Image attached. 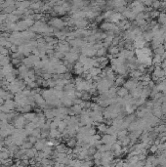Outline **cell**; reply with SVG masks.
Listing matches in <instances>:
<instances>
[{"instance_id": "1", "label": "cell", "mask_w": 166, "mask_h": 167, "mask_svg": "<svg viewBox=\"0 0 166 167\" xmlns=\"http://www.w3.org/2000/svg\"><path fill=\"white\" fill-rule=\"evenodd\" d=\"M101 141L103 144H108V145H113L117 141V136L116 135H111V134H105L104 136L101 138Z\"/></svg>"}, {"instance_id": "2", "label": "cell", "mask_w": 166, "mask_h": 167, "mask_svg": "<svg viewBox=\"0 0 166 167\" xmlns=\"http://www.w3.org/2000/svg\"><path fill=\"white\" fill-rule=\"evenodd\" d=\"M25 118H24V115H18L15 116L14 118V125L16 128H19V129H23L24 126H25Z\"/></svg>"}, {"instance_id": "3", "label": "cell", "mask_w": 166, "mask_h": 167, "mask_svg": "<svg viewBox=\"0 0 166 167\" xmlns=\"http://www.w3.org/2000/svg\"><path fill=\"white\" fill-rule=\"evenodd\" d=\"M65 58H66V61L68 62V63H69V64H73L75 61H78L79 56L77 54V52L69 51V52H68V53H66Z\"/></svg>"}, {"instance_id": "4", "label": "cell", "mask_w": 166, "mask_h": 167, "mask_svg": "<svg viewBox=\"0 0 166 167\" xmlns=\"http://www.w3.org/2000/svg\"><path fill=\"white\" fill-rule=\"evenodd\" d=\"M138 84H139V82L137 79L131 78V79H129V80H127V81H125L123 86H124L126 89H128L129 91H131L132 89H134L135 87H137Z\"/></svg>"}, {"instance_id": "5", "label": "cell", "mask_w": 166, "mask_h": 167, "mask_svg": "<svg viewBox=\"0 0 166 167\" xmlns=\"http://www.w3.org/2000/svg\"><path fill=\"white\" fill-rule=\"evenodd\" d=\"M57 51L62 52L64 54H66L68 52H69V47L66 43H64V42H61L60 44H57Z\"/></svg>"}, {"instance_id": "6", "label": "cell", "mask_w": 166, "mask_h": 167, "mask_svg": "<svg viewBox=\"0 0 166 167\" xmlns=\"http://www.w3.org/2000/svg\"><path fill=\"white\" fill-rule=\"evenodd\" d=\"M116 95L118 96V97H121V98H124V97H126L127 95H129V90L128 89H126L123 86H121V87H117V91H116Z\"/></svg>"}, {"instance_id": "7", "label": "cell", "mask_w": 166, "mask_h": 167, "mask_svg": "<svg viewBox=\"0 0 166 167\" xmlns=\"http://www.w3.org/2000/svg\"><path fill=\"white\" fill-rule=\"evenodd\" d=\"M163 61V57L161 55L154 54V56H152V65H161V62Z\"/></svg>"}, {"instance_id": "8", "label": "cell", "mask_w": 166, "mask_h": 167, "mask_svg": "<svg viewBox=\"0 0 166 167\" xmlns=\"http://www.w3.org/2000/svg\"><path fill=\"white\" fill-rule=\"evenodd\" d=\"M107 127H108V125H107V123H105L104 121L97 124V130L100 132V133H103V134L106 133V132H107Z\"/></svg>"}, {"instance_id": "9", "label": "cell", "mask_w": 166, "mask_h": 167, "mask_svg": "<svg viewBox=\"0 0 166 167\" xmlns=\"http://www.w3.org/2000/svg\"><path fill=\"white\" fill-rule=\"evenodd\" d=\"M51 24L53 27H57V28H63V27L65 26V23L60 19H54V20L51 21Z\"/></svg>"}, {"instance_id": "10", "label": "cell", "mask_w": 166, "mask_h": 167, "mask_svg": "<svg viewBox=\"0 0 166 167\" xmlns=\"http://www.w3.org/2000/svg\"><path fill=\"white\" fill-rule=\"evenodd\" d=\"M124 82H125L124 76L118 75L117 77H115V79H114V85L116 86V87H121V86L124 84Z\"/></svg>"}, {"instance_id": "11", "label": "cell", "mask_w": 166, "mask_h": 167, "mask_svg": "<svg viewBox=\"0 0 166 167\" xmlns=\"http://www.w3.org/2000/svg\"><path fill=\"white\" fill-rule=\"evenodd\" d=\"M4 105L7 107L8 109L12 110V109H14L16 108V102L13 101L12 99H8V100H5V103H4Z\"/></svg>"}, {"instance_id": "12", "label": "cell", "mask_w": 166, "mask_h": 167, "mask_svg": "<svg viewBox=\"0 0 166 167\" xmlns=\"http://www.w3.org/2000/svg\"><path fill=\"white\" fill-rule=\"evenodd\" d=\"M143 37H144V39L146 40V42L148 41H152V39H153V32L152 31H147V32H144L143 33Z\"/></svg>"}, {"instance_id": "13", "label": "cell", "mask_w": 166, "mask_h": 167, "mask_svg": "<svg viewBox=\"0 0 166 167\" xmlns=\"http://www.w3.org/2000/svg\"><path fill=\"white\" fill-rule=\"evenodd\" d=\"M10 58L8 57V56H4V55H1V58H0V65L4 67V65H8V64H10Z\"/></svg>"}, {"instance_id": "14", "label": "cell", "mask_w": 166, "mask_h": 167, "mask_svg": "<svg viewBox=\"0 0 166 167\" xmlns=\"http://www.w3.org/2000/svg\"><path fill=\"white\" fill-rule=\"evenodd\" d=\"M164 52H165V46L162 44L157 46L156 48H154V54L161 55V56H162V55L164 54Z\"/></svg>"}, {"instance_id": "15", "label": "cell", "mask_w": 166, "mask_h": 167, "mask_svg": "<svg viewBox=\"0 0 166 167\" xmlns=\"http://www.w3.org/2000/svg\"><path fill=\"white\" fill-rule=\"evenodd\" d=\"M24 118L28 120V121H33V119L35 118V116H36V113H25L24 114Z\"/></svg>"}, {"instance_id": "16", "label": "cell", "mask_w": 166, "mask_h": 167, "mask_svg": "<svg viewBox=\"0 0 166 167\" xmlns=\"http://www.w3.org/2000/svg\"><path fill=\"white\" fill-rule=\"evenodd\" d=\"M56 153H66V148L65 145H62V144H59L56 146Z\"/></svg>"}, {"instance_id": "17", "label": "cell", "mask_w": 166, "mask_h": 167, "mask_svg": "<svg viewBox=\"0 0 166 167\" xmlns=\"http://www.w3.org/2000/svg\"><path fill=\"white\" fill-rule=\"evenodd\" d=\"M107 48H105L104 46L103 47H101L100 49H98L97 50V56L98 57H104V56H106V54H107Z\"/></svg>"}, {"instance_id": "18", "label": "cell", "mask_w": 166, "mask_h": 167, "mask_svg": "<svg viewBox=\"0 0 166 167\" xmlns=\"http://www.w3.org/2000/svg\"><path fill=\"white\" fill-rule=\"evenodd\" d=\"M149 151L152 153V154H156V153H158V151H160V150H158V147H157V145H155V144H152V145H151L149 148Z\"/></svg>"}, {"instance_id": "19", "label": "cell", "mask_w": 166, "mask_h": 167, "mask_svg": "<svg viewBox=\"0 0 166 167\" xmlns=\"http://www.w3.org/2000/svg\"><path fill=\"white\" fill-rule=\"evenodd\" d=\"M22 148H23V149H24V150L30 149V148H32V143H30L29 141H28V142H24V143H23V145H22Z\"/></svg>"}, {"instance_id": "20", "label": "cell", "mask_w": 166, "mask_h": 167, "mask_svg": "<svg viewBox=\"0 0 166 167\" xmlns=\"http://www.w3.org/2000/svg\"><path fill=\"white\" fill-rule=\"evenodd\" d=\"M41 7V3L40 2H36V3H32L30 4V8L31 9H33V10H37Z\"/></svg>"}, {"instance_id": "21", "label": "cell", "mask_w": 166, "mask_h": 167, "mask_svg": "<svg viewBox=\"0 0 166 167\" xmlns=\"http://www.w3.org/2000/svg\"><path fill=\"white\" fill-rule=\"evenodd\" d=\"M38 140V138H36L35 136H33V135H31V136H29V138H28V141L30 142V143L32 144H35V142Z\"/></svg>"}, {"instance_id": "22", "label": "cell", "mask_w": 166, "mask_h": 167, "mask_svg": "<svg viewBox=\"0 0 166 167\" xmlns=\"http://www.w3.org/2000/svg\"><path fill=\"white\" fill-rule=\"evenodd\" d=\"M160 67H161L162 68H166V59H163V61L161 62V65H160Z\"/></svg>"}, {"instance_id": "23", "label": "cell", "mask_w": 166, "mask_h": 167, "mask_svg": "<svg viewBox=\"0 0 166 167\" xmlns=\"http://www.w3.org/2000/svg\"><path fill=\"white\" fill-rule=\"evenodd\" d=\"M163 69H164V73H165V77H166V68H163Z\"/></svg>"}, {"instance_id": "24", "label": "cell", "mask_w": 166, "mask_h": 167, "mask_svg": "<svg viewBox=\"0 0 166 167\" xmlns=\"http://www.w3.org/2000/svg\"><path fill=\"white\" fill-rule=\"evenodd\" d=\"M0 88H1V86H0Z\"/></svg>"}, {"instance_id": "25", "label": "cell", "mask_w": 166, "mask_h": 167, "mask_svg": "<svg viewBox=\"0 0 166 167\" xmlns=\"http://www.w3.org/2000/svg\"><path fill=\"white\" fill-rule=\"evenodd\" d=\"M0 113H1V112H0Z\"/></svg>"}, {"instance_id": "26", "label": "cell", "mask_w": 166, "mask_h": 167, "mask_svg": "<svg viewBox=\"0 0 166 167\" xmlns=\"http://www.w3.org/2000/svg\"><path fill=\"white\" fill-rule=\"evenodd\" d=\"M0 46H1V45H0Z\"/></svg>"}]
</instances>
